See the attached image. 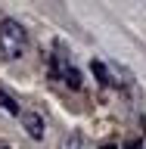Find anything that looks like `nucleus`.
<instances>
[{"mask_svg": "<svg viewBox=\"0 0 146 149\" xmlns=\"http://www.w3.org/2000/svg\"><path fill=\"white\" fill-rule=\"evenodd\" d=\"M0 50L6 59H22L28 50V31L19 25L16 19H3L0 22Z\"/></svg>", "mask_w": 146, "mask_h": 149, "instance_id": "obj_1", "label": "nucleus"}, {"mask_svg": "<svg viewBox=\"0 0 146 149\" xmlns=\"http://www.w3.org/2000/svg\"><path fill=\"white\" fill-rule=\"evenodd\" d=\"M19 121H22V127H25V134H28L31 140H44V134H47L44 115H37V112H28V109H22Z\"/></svg>", "mask_w": 146, "mask_h": 149, "instance_id": "obj_2", "label": "nucleus"}, {"mask_svg": "<svg viewBox=\"0 0 146 149\" xmlns=\"http://www.w3.org/2000/svg\"><path fill=\"white\" fill-rule=\"evenodd\" d=\"M90 72H93V78H96L103 87H115V84H112V74H109V65H106V62L90 59Z\"/></svg>", "mask_w": 146, "mask_h": 149, "instance_id": "obj_3", "label": "nucleus"}, {"mask_svg": "<svg viewBox=\"0 0 146 149\" xmlns=\"http://www.w3.org/2000/svg\"><path fill=\"white\" fill-rule=\"evenodd\" d=\"M62 81L72 87V90H81V72L75 68V65H65L62 68Z\"/></svg>", "mask_w": 146, "mask_h": 149, "instance_id": "obj_4", "label": "nucleus"}, {"mask_svg": "<svg viewBox=\"0 0 146 149\" xmlns=\"http://www.w3.org/2000/svg\"><path fill=\"white\" fill-rule=\"evenodd\" d=\"M0 109H3V112H9V115H16V118L22 115V109H19V102L13 100V96H9V93L3 90V87H0Z\"/></svg>", "mask_w": 146, "mask_h": 149, "instance_id": "obj_5", "label": "nucleus"}, {"mask_svg": "<svg viewBox=\"0 0 146 149\" xmlns=\"http://www.w3.org/2000/svg\"><path fill=\"white\" fill-rule=\"evenodd\" d=\"M59 149H84V137L81 134H68L59 140Z\"/></svg>", "mask_w": 146, "mask_h": 149, "instance_id": "obj_6", "label": "nucleus"}, {"mask_svg": "<svg viewBox=\"0 0 146 149\" xmlns=\"http://www.w3.org/2000/svg\"><path fill=\"white\" fill-rule=\"evenodd\" d=\"M128 149H143V143H140V140H134V143H131Z\"/></svg>", "mask_w": 146, "mask_h": 149, "instance_id": "obj_7", "label": "nucleus"}, {"mask_svg": "<svg viewBox=\"0 0 146 149\" xmlns=\"http://www.w3.org/2000/svg\"><path fill=\"white\" fill-rule=\"evenodd\" d=\"M100 149H118V146H112V143H106V146H100Z\"/></svg>", "mask_w": 146, "mask_h": 149, "instance_id": "obj_8", "label": "nucleus"}, {"mask_svg": "<svg viewBox=\"0 0 146 149\" xmlns=\"http://www.w3.org/2000/svg\"><path fill=\"white\" fill-rule=\"evenodd\" d=\"M143 149H146V137H143Z\"/></svg>", "mask_w": 146, "mask_h": 149, "instance_id": "obj_9", "label": "nucleus"}]
</instances>
